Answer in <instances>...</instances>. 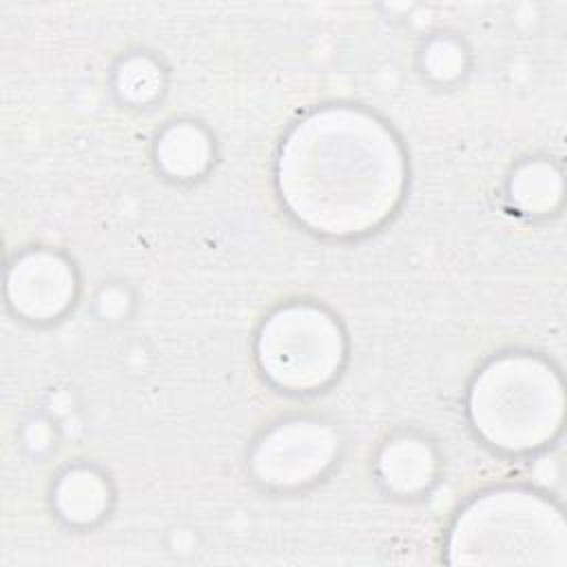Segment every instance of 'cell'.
I'll return each instance as SVG.
<instances>
[{"label": "cell", "instance_id": "cell-8", "mask_svg": "<svg viewBox=\"0 0 567 567\" xmlns=\"http://www.w3.org/2000/svg\"><path fill=\"white\" fill-rule=\"evenodd\" d=\"M157 164L173 177H195L210 162V142L206 133L188 122L171 124L155 146Z\"/></svg>", "mask_w": 567, "mask_h": 567}, {"label": "cell", "instance_id": "cell-9", "mask_svg": "<svg viewBox=\"0 0 567 567\" xmlns=\"http://www.w3.org/2000/svg\"><path fill=\"white\" fill-rule=\"evenodd\" d=\"M109 505V485L104 478L89 470H69L55 487V507L69 523H93Z\"/></svg>", "mask_w": 567, "mask_h": 567}, {"label": "cell", "instance_id": "cell-5", "mask_svg": "<svg viewBox=\"0 0 567 567\" xmlns=\"http://www.w3.org/2000/svg\"><path fill=\"white\" fill-rule=\"evenodd\" d=\"M337 434L315 419H295L272 427L252 450L255 476L272 487H297L315 481L337 454Z\"/></svg>", "mask_w": 567, "mask_h": 567}, {"label": "cell", "instance_id": "cell-6", "mask_svg": "<svg viewBox=\"0 0 567 567\" xmlns=\"http://www.w3.org/2000/svg\"><path fill=\"white\" fill-rule=\"evenodd\" d=\"M7 292L22 317L51 319L73 301L75 275L60 255L47 250L27 252L9 270Z\"/></svg>", "mask_w": 567, "mask_h": 567}, {"label": "cell", "instance_id": "cell-7", "mask_svg": "<svg viewBox=\"0 0 567 567\" xmlns=\"http://www.w3.org/2000/svg\"><path fill=\"white\" fill-rule=\"evenodd\" d=\"M436 472L432 447L414 436L390 441L379 456V474L396 494H416L425 489Z\"/></svg>", "mask_w": 567, "mask_h": 567}, {"label": "cell", "instance_id": "cell-1", "mask_svg": "<svg viewBox=\"0 0 567 567\" xmlns=\"http://www.w3.org/2000/svg\"><path fill=\"white\" fill-rule=\"evenodd\" d=\"M405 162L394 135L370 113L348 106L303 117L284 140L277 186L308 228L350 237L377 228L396 208Z\"/></svg>", "mask_w": 567, "mask_h": 567}, {"label": "cell", "instance_id": "cell-10", "mask_svg": "<svg viewBox=\"0 0 567 567\" xmlns=\"http://www.w3.org/2000/svg\"><path fill=\"white\" fill-rule=\"evenodd\" d=\"M509 195L527 215L551 213L563 195V177L549 162H525L509 179Z\"/></svg>", "mask_w": 567, "mask_h": 567}, {"label": "cell", "instance_id": "cell-12", "mask_svg": "<svg viewBox=\"0 0 567 567\" xmlns=\"http://www.w3.org/2000/svg\"><path fill=\"white\" fill-rule=\"evenodd\" d=\"M425 69L430 75L439 80H452L463 73L465 69V51L458 42L450 38H436L425 49Z\"/></svg>", "mask_w": 567, "mask_h": 567}, {"label": "cell", "instance_id": "cell-3", "mask_svg": "<svg viewBox=\"0 0 567 567\" xmlns=\"http://www.w3.org/2000/svg\"><path fill=\"white\" fill-rule=\"evenodd\" d=\"M563 383L543 359L507 354L487 363L470 390L478 434L507 452H529L556 436L563 423Z\"/></svg>", "mask_w": 567, "mask_h": 567}, {"label": "cell", "instance_id": "cell-2", "mask_svg": "<svg viewBox=\"0 0 567 567\" xmlns=\"http://www.w3.org/2000/svg\"><path fill=\"white\" fill-rule=\"evenodd\" d=\"M447 551L463 565H565L567 527L560 509L540 494L492 489L458 514Z\"/></svg>", "mask_w": 567, "mask_h": 567}, {"label": "cell", "instance_id": "cell-4", "mask_svg": "<svg viewBox=\"0 0 567 567\" xmlns=\"http://www.w3.org/2000/svg\"><path fill=\"white\" fill-rule=\"evenodd\" d=\"M343 334L337 321L317 306L290 303L261 326L257 357L264 374L288 390L326 385L341 368Z\"/></svg>", "mask_w": 567, "mask_h": 567}, {"label": "cell", "instance_id": "cell-11", "mask_svg": "<svg viewBox=\"0 0 567 567\" xmlns=\"http://www.w3.org/2000/svg\"><path fill=\"white\" fill-rule=\"evenodd\" d=\"M117 86L131 102H146L159 93L162 73L148 58H131L117 73Z\"/></svg>", "mask_w": 567, "mask_h": 567}]
</instances>
